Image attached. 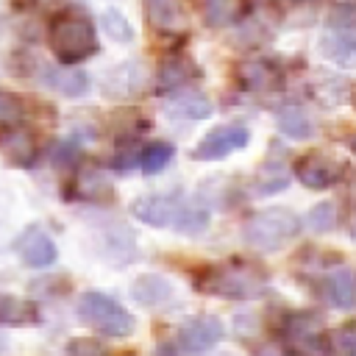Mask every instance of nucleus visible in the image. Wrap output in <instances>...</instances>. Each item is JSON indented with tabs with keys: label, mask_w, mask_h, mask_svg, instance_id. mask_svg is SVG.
I'll list each match as a JSON object with an SVG mask.
<instances>
[{
	"label": "nucleus",
	"mask_w": 356,
	"mask_h": 356,
	"mask_svg": "<svg viewBox=\"0 0 356 356\" xmlns=\"http://www.w3.org/2000/svg\"><path fill=\"white\" fill-rule=\"evenodd\" d=\"M47 44L61 67H75L97 53V33L81 11H58L47 25Z\"/></svg>",
	"instance_id": "obj_1"
},
{
	"label": "nucleus",
	"mask_w": 356,
	"mask_h": 356,
	"mask_svg": "<svg viewBox=\"0 0 356 356\" xmlns=\"http://www.w3.org/2000/svg\"><path fill=\"white\" fill-rule=\"evenodd\" d=\"M300 217L292 209L270 206L261 211H253L242 228V236L256 250H278L286 242H292L300 234Z\"/></svg>",
	"instance_id": "obj_2"
},
{
	"label": "nucleus",
	"mask_w": 356,
	"mask_h": 356,
	"mask_svg": "<svg viewBox=\"0 0 356 356\" xmlns=\"http://www.w3.org/2000/svg\"><path fill=\"white\" fill-rule=\"evenodd\" d=\"M78 317L92 325L95 331L106 334V337H128L134 334V317L131 312L117 303L114 298L103 295V292H83L78 300Z\"/></svg>",
	"instance_id": "obj_3"
},
{
	"label": "nucleus",
	"mask_w": 356,
	"mask_h": 356,
	"mask_svg": "<svg viewBox=\"0 0 356 356\" xmlns=\"http://www.w3.org/2000/svg\"><path fill=\"white\" fill-rule=\"evenodd\" d=\"M320 50L325 58L337 61V64H350L353 61V50H356V11L353 3H337L328 14V22L323 28L320 36Z\"/></svg>",
	"instance_id": "obj_4"
},
{
	"label": "nucleus",
	"mask_w": 356,
	"mask_h": 356,
	"mask_svg": "<svg viewBox=\"0 0 356 356\" xmlns=\"http://www.w3.org/2000/svg\"><path fill=\"white\" fill-rule=\"evenodd\" d=\"M323 320L312 312H295L284 323L286 356H331V342L323 334Z\"/></svg>",
	"instance_id": "obj_5"
},
{
	"label": "nucleus",
	"mask_w": 356,
	"mask_h": 356,
	"mask_svg": "<svg viewBox=\"0 0 356 356\" xmlns=\"http://www.w3.org/2000/svg\"><path fill=\"white\" fill-rule=\"evenodd\" d=\"M261 286V275L250 264L239 267H209L203 278H197V289L222 295V298H248Z\"/></svg>",
	"instance_id": "obj_6"
},
{
	"label": "nucleus",
	"mask_w": 356,
	"mask_h": 356,
	"mask_svg": "<svg viewBox=\"0 0 356 356\" xmlns=\"http://www.w3.org/2000/svg\"><path fill=\"white\" fill-rule=\"evenodd\" d=\"M248 142H250V131L245 125H220V128L209 131L197 142V147H195L192 156L197 161H217V159H225L234 150L248 147Z\"/></svg>",
	"instance_id": "obj_7"
},
{
	"label": "nucleus",
	"mask_w": 356,
	"mask_h": 356,
	"mask_svg": "<svg viewBox=\"0 0 356 356\" xmlns=\"http://www.w3.org/2000/svg\"><path fill=\"white\" fill-rule=\"evenodd\" d=\"M295 178L306 186V189H314V192H323V189H331L337 181H339V167L337 161L323 153V150H312V153H303L295 167H292Z\"/></svg>",
	"instance_id": "obj_8"
},
{
	"label": "nucleus",
	"mask_w": 356,
	"mask_h": 356,
	"mask_svg": "<svg viewBox=\"0 0 356 356\" xmlns=\"http://www.w3.org/2000/svg\"><path fill=\"white\" fill-rule=\"evenodd\" d=\"M181 192H161V195H145V197H136L131 203V214L145 222V225H153V228H164V225H172L178 209H181Z\"/></svg>",
	"instance_id": "obj_9"
},
{
	"label": "nucleus",
	"mask_w": 356,
	"mask_h": 356,
	"mask_svg": "<svg viewBox=\"0 0 356 356\" xmlns=\"http://www.w3.org/2000/svg\"><path fill=\"white\" fill-rule=\"evenodd\" d=\"M222 339V323L214 314H200L192 317L181 331H178V348L184 353H206Z\"/></svg>",
	"instance_id": "obj_10"
},
{
	"label": "nucleus",
	"mask_w": 356,
	"mask_h": 356,
	"mask_svg": "<svg viewBox=\"0 0 356 356\" xmlns=\"http://www.w3.org/2000/svg\"><path fill=\"white\" fill-rule=\"evenodd\" d=\"M0 156L11 164V167H31L39 156V145L33 131L11 122L0 128Z\"/></svg>",
	"instance_id": "obj_11"
},
{
	"label": "nucleus",
	"mask_w": 356,
	"mask_h": 356,
	"mask_svg": "<svg viewBox=\"0 0 356 356\" xmlns=\"http://www.w3.org/2000/svg\"><path fill=\"white\" fill-rule=\"evenodd\" d=\"M17 253H19V259H22L28 267H33V270H44V267H50V264L58 259V248H56L53 236H50L44 228H39V225H28V228L19 234V239H17Z\"/></svg>",
	"instance_id": "obj_12"
},
{
	"label": "nucleus",
	"mask_w": 356,
	"mask_h": 356,
	"mask_svg": "<svg viewBox=\"0 0 356 356\" xmlns=\"http://www.w3.org/2000/svg\"><path fill=\"white\" fill-rule=\"evenodd\" d=\"M236 81L245 92H275L284 86V72L267 58H248L236 67Z\"/></svg>",
	"instance_id": "obj_13"
},
{
	"label": "nucleus",
	"mask_w": 356,
	"mask_h": 356,
	"mask_svg": "<svg viewBox=\"0 0 356 356\" xmlns=\"http://www.w3.org/2000/svg\"><path fill=\"white\" fill-rule=\"evenodd\" d=\"M164 108H167V114L175 117V120H206V117H211V111H214V106H211V100H209L206 92H200V89H186V86L170 92Z\"/></svg>",
	"instance_id": "obj_14"
},
{
	"label": "nucleus",
	"mask_w": 356,
	"mask_h": 356,
	"mask_svg": "<svg viewBox=\"0 0 356 356\" xmlns=\"http://www.w3.org/2000/svg\"><path fill=\"white\" fill-rule=\"evenodd\" d=\"M200 75V70L195 67V61H189L186 56H170L161 61L159 72H156V86L159 92H175L181 86H186L189 81H195Z\"/></svg>",
	"instance_id": "obj_15"
},
{
	"label": "nucleus",
	"mask_w": 356,
	"mask_h": 356,
	"mask_svg": "<svg viewBox=\"0 0 356 356\" xmlns=\"http://www.w3.org/2000/svg\"><path fill=\"white\" fill-rule=\"evenodd\" d=\"M131 298H134L139 306H164V303L172 298V284H170L164 275L145 273V275L134 278V284H131Z\"/></svg>",
	"instance_id": "obj_16"
},
{
	"label": "nucleus",
	"mask_w": 356,
	"mask_h": 356,
	"mask_svg": "<svg viewBox=\"0 0 356 356\" xmlns=\"http://www.w3.org/2000/svg\"><path fill=\"white\" fill-rule=\"evenodd\" d=\"M42 81L47 86H53L58 95L64 97H81L89 89V75L81 67H56V70H44Z\"/></svg>",
	"instance_id": "obj_17"
},
{
	"label": "nucleus",
	"mask_w": 356,
	"mask_h": 356,
	"mask_svg": "<svg viewBox=\"0 0 356 356\" xmlns=\"http://www.w3.org/2000/svg\"><path fill=\"white\" fill-rule=\"evenodd\" d=\"M323 295L334 309H350L356 300V284L353 273L348 267H339L323 278Z\"/></svg>",
	"instance_id": "obj_18"
},
{
	"label": "nucleus",
	"mask_w": 356,
	"mask_h": 356,
	"mask_svg": "<svg viewBox=\"0 0 356 356\" xmlns=\"http://www.w3.org/2000/svg\"><path fill=\"white\" fill-rule=\"evenodd\" d=\"M39 309L17 295H0V325H36Z\"/></svg>",
	"instance_id": "obj_19"
},
{
	"label": "nucleus",
	"mask_w": 356,
	"mask_h": 356,
	"mask_svg": "<svg viewBox=\"0 0 356 356\" xmlns=\"http://www.w3.org/2000/svg\"><path fill=\"white\" fill-rule=\"evenodd\" d=\"M245 11H248L245 0H203V14L211 28L234 25L245 17Z\"/></svg>",
	"instance_id": "obj_20"
},
{
	"label": "nucleus",
	"mask_w": 356,
	"mask_h": 356,
	"mask_svg": "<svg viewBox=\"0 0 356 356\" xmlns=\"http://www.w3.org/2000/svg\"><path fill=\"white\" fill-rule=\"evenodd\" d=\"M75 197L81 200H95V203H103L114 195L108 178L100 172V170H86L81 178H75V189H72Z\"/></svg>",
	"instance_id": "obj_21"
},
{
	"label": "nucleus",
	"mask_w": 356,
	"mask_h": 356,
	"mask_svg": "<svg viewBox=\"0 0 356 356\" xmlns=\"http://www.w3.org/2000/svg\"><path fill=\"white\" fill-rule=\"evenodd\" d=\"M275 125L286 139H309L312 136V120L300 106H284L275 117Z\"/></svg>",
	"instance_id": "obj_22"
},
{
	"label": "nucleus",
	"mask_w": 356,
	"mask_h": 356,
	"mask_svg": "<svg viewBox=\"0 0 356 356\" xmlns=\"http://www.w3.org/2000/svg\"><path fill=\"white\" fill-rule=\"evenodd\" d=\"M172 225H175V231L195 236V234L206 231V225H209V209L200 206V203H186L184 200L181 209H178V214H175V220H172Z\"/></svg>",
	"instance_id": "obj_23"
},
{
	"label": "nucleus",
	"mask_w": 356,
	"mask_h": 356,
	"mask_svg": "<svg viewBox=\"0 0 356 356\" xmlns=\"http://www.w3.org/2000/svg\"><path fill=\"white\" fill-rule=\"evenodd\" d=\"M286 186H289V170L284 164H278V161L264 164L261 172L256 175V184H253L256 195H261V197L264 195H275V192H281Z\"/></svg>",
	"instance_id": "obj_24"
},
{
	"label": "nucleus",
	"mask_w": 356,
	"mask_h": 356,
	"mask_svg": "<svg viewBox=\"0 0 356 356\" xmlns=\"http://www.w3.org/2000/svg\"><path fill=\"white\" fill-rule=\"evenodd\" d=\"M100 25H103V31L108 33L111 42H117V44L134 42V25L128 22V17H125L122 11H117V8H103Z\"/></svg>",
	"instance_id": "obj_25"
},
{
	"label": "nucleus",
	"mask_w": 356,
	"mask_h": 356,
	"mask_svg": "<svg viewBox=\"0 0 356 356\" xmlns=\"http://www.w3.org/2000/svg\"><path fill=\"white\" fill-rule=\"evenodd\" d=\"M172 153H175V150H172L170 142H153V145L142 147V150H139L142 172H145V175H156V172H161V170L170 164Z\"/></svg>",
	"instance_id": "obj_26"
},
{
	"label": "nucleus",
	"mask_w": 356,
	"mask_h": 356,
	"mask_svg": "<svg viewBox=\"0 0 356 356\" xmlns=\"http://www.w3.org/2000/svg\"><path fill=\"white\" fill-rule=\"evenodd\" d=\"M323 81H325V86H320V89H314V92H317V97H320L325 106H339V103L348 100L350 83H348L345 78L328 72V75H323Z\"/></svg>",
	"instance_id": "obj_27"
},
{
	"label": "nucleus",
	"mask_w": 356,
	"mask_h": 356,
	"mask_svg": "<svg viewBox=\"0 0 356 356\" xmlns=\"http://www.w3.org/2000/svg\"><path fill=\"white\" fill-rule=\"evenodd\" d=\"M145 8H147V17L156 28H170L178 22L175 0H145Z\"/></svg>",
	"instance_id": "obj_28"
},
{
	"label": "nucleus",
	"mask_w": 356,
	"mask_h": 356,
	"mask_svg": "<svg viewBox=\"0 0 356 356\" xmlns=\"http://www.w3.org/2000/svg\"><path fill=\"white\" fill-rule=\"evenodd\" d=\"M64 356H131V353H111L103 342L89 339V337H78V339H70L67 342Z\"/></svg>",
	"instance_id": "obj_29"
},
{
	"label": "nucleus",
	"mask_w": 356,
	"mask_h": 356,
	"mask_svg": "<svg viewBox=\"0 0 356 356\" xmlns=\"http://www.w3.org/2000/svg\"><path fill=\"white\" fill-rule=\"evenodd\" d=\"M306 220H309V228H312V231L325 234V231H331V228L337 225V206H334L331 200H323V203L312 206V211H309Z\"/></svg>",
	"instance_id": "obj_30"
},
{
	"label": "nucleus",
	"mask_w": 356,
	"mask_h": 356,
	"mask_svg": "<svg viewBox=\"0 0 356 356\" xmlns=\"http://www.w3.org/2000/svg\"><path fill=\"white\" fill-rule=\"evenodd\" d=\"M25 114V103L19 95L8 92V89H0V125H11V122H19Z\"/></svg>",
	"instance_id": "obj_31"
},
{
	"label": "nucleus",
	"mask_w": 356,
	"mask_h": 356,
	"mask_svg": "<svg viewBox=\"0 0 356 356\" xmlns=\"http://www.w3.org/2000/svg\"><path fill=\"white\" fill-rule=\"evenodd\" d=\"M328 342H331V350L337 356H356V325L353 323L339 325Z\"/></svg>",
	"instance_id": "obj_32"
},
{
	"label": "nucleus",
	"mask_w": 356,
	"mask_h": 356,
	"mask_svg": "<svg viewBox=\"0 0 356 356\" xmlns=\"http://www.w3.org/2000/svg\"><path fill=\"white\" fill-rule=\"evenodd\" d=\"M53 164L58 167V170H75L78 167V161H81V150H78V145L75 142H61L56 150H53Z\"/></svg>",
	"instance_id": "obj_33"
},
{
	"label": "nucleus",
	"mask_w": 356,
	"mask_h": 356,
	"mask_svg": "<svg viewBox=\"0 0 356 356\" xmlns=\"http://www.w3.org/2000/svg\"><path fill=\"white\" fill-rule=\"evenodd\" d=\"M156 356H178V348H175V345H161V348L156 350Z\"/></svg>",
	"instance_id": "obj_34"
},
{
	"label": "nucleus",
	"mask_w": 356,
	"mask_h": 356,
	"mask_svg": "<svg viewBox=\"0 0 356 356\" xmlns=\"http://www.w3.org/2000/svg\"><path fill=\"white\" fill-rule=\"evenodd\" d=\"M295 3H314V0H295Z\"/></svg>",
	"instance_id": "obj_35"
}]
</instances>
